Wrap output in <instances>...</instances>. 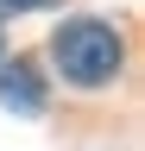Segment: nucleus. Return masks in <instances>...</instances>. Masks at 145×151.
<instances>
[{
    "label": "nucleus",
    "instance_id": "nucleus-1",
    "mask_svg": "<svg viewBox=\"0 0 145 151\" xmlns=\"http://www.w3.org/2000/svg\"><path fill=\"white\" fill-rule=\"evenodd\" d=\"M50 57H57V76L69 88H107L126 63V44L107 19H63L50 38Z\"/></svg>",
    "mask_w": 145,
    "mask_h": 151
},
{
    "label": "nucleus",
    "instance_id": "nucleus-2",
    "mask_svg": "<svg viewBox=\"0 0 145 151\" xmlns=\"http://www.w3.org/2000/svg\"><path fill=\"white\" fill-rule=\"evenodd\" d=\"M0 107H13V113H44V82H38V69H32L25 57L0 63Z\"/></svg>",
    "mask_w": 145,
    "mask_h": 151
},
{
    "label": "nucleus",
    "instance_id": "nucleus-3",
    "mask_svg": "<svg viewBox=\"0 0 145 151\" xmlns=\"http://www.w3.org/2000/svg\"><path fill=\"white\" fill-rule=\"evenodd\" d=\"M32 6H50V0H0V25L19 19V13H32Z\"/></svg>",
    "mask_w": 145,
    "mask_h": 151
}]
</instances>
